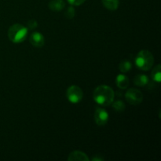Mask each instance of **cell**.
<instances>
[{
    "mask_svg": "<svg viewBox=\"0 0 161 161\" xmlns=\"http://www.w3.org/2000/svg\"><path fill=\"white\" fill-rule=\"evenodd\" d=\"M93 98L98 105L102 106H108L114 101V91L113 88L107 85H100L94 91Z\"/></svg>",
    "mask_w": 161,
    "mask_h": 161,
    "instance_id": "cell-1",
    "label": "cell"
},
{
    "mask_svg": "<svg viewBox=\"0 0 161 161\" xmlns=\"http://www.w3.org/2000/svg\"><path fill=\"white\" fill-rule=\"evenodd\" d=\"M28 29L20 24H14L8 30V37L14 43H20L26 39Z\"/></svg>",
    "mask_w": 161,
    "mask_h": 161,
    "instance_id": "cell-2",
    "label": "cell"
},
{
    "mask_svg": "<svg viewBox=\"0 0 161 161\" xmlns=\"http://www.w3.org/2000/svg\"><path fill=\"white\" fill-rule=\"evenodd\" d=\"M154 64V58L150 51L142 50L137 54L135 58V64L142 71H148L153 67Z\"/></svg>",
    "mask_w": 161,
    "mask_h": 161,
    "instance_id": "cell-3",
    "label": "cell"
},
{
    "mask_svg": "<svg viewBox=\"0 0 161 161\" xmlns=\"http://www.w3.org/2000/svg\"><path fill=\"white\" fill-rule=\"evenodd\" d=\"M66 97L68 100L72 104H77L83 99V92L80 86L76 85L70 86L66 91Z\"/></svg>",
    "mask_w": 161,
    "mask_h": 161,
    "instance_id": "cell-4",
    "label": "cell"
},
{
    "mask_svg": "<svg viewBox=\"0 0 161 161\" xmlns=\"http://www.w3.org/2000/svg\"><path fill=\"white\" fill-rule=\"evenodd\" d=\"M125 98L128 103L133 105H138L143 101V94L139 90L130 88L126 92Z\"/></svg>",
    "mask_w": 161,
    "mask_h": 161,
    "instance_id": "cell-5",
    "label": "cell"
},
{
    "mask_svg": "<svg viewBox=\"0 0 161 161\" xmlns=\"http://www.w3.org/2000/svg\"><path fill=\"white\" fill-rule=\"evenodd\" d=\"M108 113L104 108H98L94 113V121L98 126H104L108 121Z\"/></svg>",
    "mask_w": 161,
    "mask_h": 161,
    "instance_id": "cell-6",
    "label": "cell"
},
{
    "mask_svg": "<svg viewBox=\"0 0 161 161\" xmlns=\"http://www.w3.org/2000/svg\"><path fill=\"white\" fill-rule=\"evenodd\" d=\"M30 43L35 47H37V48H40L42 47L45 44V39H44V36H42V34H41L40 32H33L32 34L30 36L29 38Z\"/></svg>",
    "mask_w": 161,
    "mask_h": 161,
    "instance_id": "cell-7",
    "label": "cell"
},
{
    "mask_svg": "<svg viewBox=\"0 0 161 161\" xmlns=\"http://www.w3.org/2000/svg\"><path fill=\"white\" fill-rule=\"evenodd\" d=\"M69 161H89L90 159L86 153L81 151H73L68 157Z\"/></svg>",
    "mask_w": 161,
    "mask_h": 161,
    "instance_id": "cell-8",
    "label": "cell"
},
{
    "mask_svg": "<svg viewBox=\"0 0 161 161\" xmlns=\"http://www.w3.org/2000/svg\"><path fill=\"white\" fill-rule=\"evenodd\" d=\"M50 10L54 12H60L65 7V3L64 0H51L48 4Z\"/></svg>",
    "mask_w": 161,
    "mask_h": 161,
    "instance_id": "cell-9",
    "label": "cell"
},
{
    "mask_svg": "<svg viewBox=\"0 0 161 161\" xmlns=\"http://www.w3.org/2000/svg\"><path fill=\"white\" fill-rule=\"evenodd\" d=\"M116 86L120 89H126L129 86V79L127 75L124 74H119L116 79Z\"/></svg>",
    "mask_w": 161,
    "mask_h": 161,
    "instance_id": "cell-10",
    "label": "cell"
},
{
    "mask_svg": "<svg viewBox=\"0 0 161 161\" xmlns=\"http://www.w3.org/2000/svg\"><path fill=\"white\" fill-rule=\"evenodd\" d=\"M149 83V78L144 74H138L134 78V83L138 86H145Z\"/></svg>",
    "mask_w": 161,
    "mask_h": 161,
    "instance_id": "cell-11",
    "label": "cell"
},
{
    "mask_svg": "<svg viewBox=\"0 0 161 161\" xmlns=\"http://www.w3.org/2000/svg\"><path fill=\"white\" fill-rule=\"evenodd\" d=\"M102 3L108 10L114 11L119 7V0H102Z\"/></svg>",
    "mask_w": 161,
    "mask_h": 161,
    "instance_id": "cell-12",
    "label": "cell"
},
{
    "mask_svg": "<svg viewBox=\"0 0 161 161\" xmlns=\"http://www.w3.org/2000/svg\"><path fill=\"white\" fill-rule=\"evenodd\" d=\"M151 76L153 81L157 82V83H160L161 81V65L160 64H157L152 71L151 73Z\"/></svg>",
    "mask_w": 161,
    "mask_h": 161,
    "instance_id": "cell-13",
    "label": "cell"
},
{
    "mask_svg": "<svg viewBox=\"0 0 161 161\" xmlns=\"http://www.w3.org/2000/svg\"><path fill=\"white\" fill-rule=\"evenodd\" d=\"M119 71L123 73H126L128 72L130 69H132V64L130 61L128 60H123L119 64Z\"/></svg>",
    "mask_w": 161,
    "mask_h": 161,
    "instance_id": "cell-14",
    "label": "cell"
},
{
    "mask_svg": "<svg viewBox=\"0 0 161 161\" xmlns=\"http://www.w3.org/2000/svg\"><path fill=\"white\" fill-rule=\"evenodd\" d=\"M113 108L116 110V112H124L125 110V104L124 103V102L120 100L116 101L115 102H113Z\"/></svg>",
    "mask_w": 161,
    "mask_h": 161,
    "instance_id": "cell-15",
    "label": "cell"
},
{
    "mask_svg": "<svg viewBox=\"0 0 161 161\" xmlns=\"http://www.w3.org/2000/svg\"><path fill=\"white\" fill-rule=\"evenodd\" d=\"M75 15V10L74 9V7L72 6H69L67 8V10L64 13V16H65L66 18L68 19H72L74 18Z\"/></svg>",
    "mask_w": 161,
    "mask_h": 161,
    "instance_id": "cell-16",
    "label": "cell"
},
{
    "mask_svg": "<svg viewBox=\"0 0 161 161\" xmlns=\"http://www.w3.org/2000/svg\"><path fill=\"white\" fill-rule=\"evenodd\" d=\"M38 27V23L36 20H30L28 22V29H35Z\"/></svg>",
    "mask_w": 161,
    "mask_h": 161,
    "instance_id": "cell-17",
    "label": "cell"
},
{
    "mask_svg": "<svg viewBox=\"0 0 161 161\" xmlns=\"http://www.w3.org/2000/svg\"><path fill=\"white\" fill-rule=\"evenodd\" d=\"M68 3L72 6H80L83 4L86 0H67Z\"/></svg>",
    "mask_w": 161,
    "mask_h": 161,
    "instance_id": "cell-18",
    "label": "cell"
},
{
    "mask_svg": "<svg viewBox=\"0 0 161 161\" xmlns=\"http://www.w3.org/2000/svg\"><path fill=\"white\" fill-rule=\"evenodd\" d=\"M92 160L97 161V160H103V158H101V157H98L97 156H95L94 157H93Z\"/></svg>",
    "mask_w": 161,
    "mask_h": 161,
    "instance_id": "cell-19",
    "label": "cell"
}]
</instances>
